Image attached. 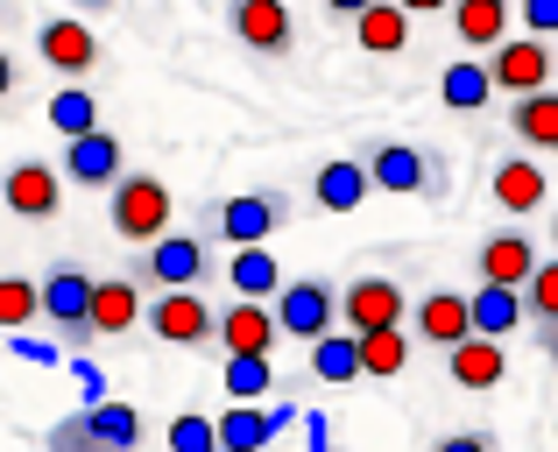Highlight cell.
<instances>
[{"label":"cell","mask_w":558,"mask_h":452,"mask_svg":"<svg viewBox=\"0 0 558 452\" xmlns=\"http://www.w3.org/2000/svg\"><path fill=\"white\" fill-rule=\"evenodd\" d=\"M403 14H446V0H396Z\"/></svg>","instance_id":"obj_41"},{"label":"cell","mask_w":558,"mask_h":452,"mask_svg":"<svg viewBox=\"0 0 558 452\" xmlns=\"http://www.w3.org/2000/svg\"><path fill=\"white\" fill-rule=\"evenodd\" d=\"M466 326H474L481 340H509V332L523 326V304H517V290H502V283H481L474 297H466Z\"/></svg>","instance_id":"obj_27"},{"label":"cell","mask_w":558,"mask_h":452,"mask_svg":"<svg viewBox=\"0 0 558 452\" xmlns=\"http://www.w3.org/2000/svg\"><path fill=\"white\" fill-rule=\"evenodd\" d=\"M269 431H276V417L255 411V403H241V411H227L213 425V445L219 452H255V445H269Z\"/></svg>","instance_id":"obj_30"},{"label":"cell","mask_w":558,"mask_h":452,"mask_svg":"<svg viewBox=\"0 0 558 452\" xmlns=\"http://www.w3.org/2000/svg\"><path fill=\"white\" fill-rule=\"evenodd\" d=\"M488 192H495V206H502L509 220H531V212L551 206V178L537 170V156H502L495 178H488Z\"/></svg>","instance_id":"obj_18"},{"label":"cell","mask_w":558,"mask_h":452,"mask_svg":"<svg viewBox=\"0 0 558 452\" xmlns=\"http://www.w3.org/2000/svg\"><path fill=\"white\" fill-rule=\"evenodd\" d=\"M43 121H50L64 142H78V135H93V127H99V99L85 93V85H64V93L43 107Z\"/></svg>","instance_id":"obj_31"},{"label":"cell","mask_w":558,"mask_h":452,"mask_svg":"<svg viewBox=\"0 0 558 452\" xmlns=\"http://www.w3.org/2000/svg\"><path fill=\"white\" fill-rule=\"evenodd\" d=\"M0 212H14V220L43 227L64 212V178H57V163H43V156H22V163L0 170Z\"/></svg>","instance_id":"obj_8"},{"label":"cell","mask_w":558,"mask_h":452,"mask_svg":"<svg viewBox=\"0 0 558 452\" xmlns=\"http://www.w3.org/2000/svg\"><path fill=\"white\" fill-rule=\"evenodd\" d=\"M509 135L523 142V156H558V85H545V93H523L509 99Z\"/></svg>","instance_id":"obj_20"},{"label":"cell","mask_w":558,"mask_h":452,"mask_svg":"<svg viewBox=\"0 0 558 452\" xmlns=\"http://www.w3.org/2000/svg\"><path fill=\"white\" fill-rule=\"evenodd\" d=\"M78 425H85V439H93L99 452H135L142 439H149V425H142L135 403H93Z\"/></svg>","instance_id":"obj_26"},{"label":"cell","mask_w":558,"mask_h":452,"mask_svg":"<svg viewBox=\"0 0 558 452\" xmlns=\"http://www.w3.org/2000/svg\"><path fill=\"white\" fill-rule=\"evenodd\" d=\"M298 220V198L276 192V184H262V192H227V198H205L198 206V227L213 247H269L276 233Z\"/></svg>","instance_id":"obj_1"},{"label":"cell","mask_w":558,"mask_h":452,"mask_svg":"<svg viewBox=\"0 0 558 452\" xmlns=\"http://www.w3.org/2000/svg\"><path fill=\"white\" fill-rule=\"evenodd\" d=\"M178 220V198H170L163 178H149V170H121V178L107 184V227L121 233L128 247H149L156 233H170Z\"/></svg>","instance_id":"obj_4"},{"label":"cell","mask_w":558,"mask_h":452,"mask_svg":"<svg viewBox=\"0 0 558 452\" xmlns=\"http://www.w3.org/2000/svg\"><path fill=\"white\" fill-rule=\"evenodd\" d=\"M269 318H276V340H326L340 326V283L332 276H283L269 297Z\"/></svg>","instance_id":"obj_5"},{"label":"cell","mask_w":558,"mask_h":452,"mask_svg":"<svg viewBox=\"0 0 558 452\" xmlns=\"http://www.w3.org/2000/svg\"><path fill=\"white\" fill-rule=\"evenodd\" d=\"M22 22V8H14V0H0V28H14Z\"/></svg>","instance_id":"obj_43"},{"label":"cell","mask_w":558,"mask_h":452,"mask_svg":"<svg viewBox=\"0 0 558 452\" xmlns=\"http://www.w3.org/2000/svg\"><path fill=\"white\" fill-rule=\"evenodd\" d=\"M121 170H128V149H121V135H107V127L64 142V156H57V178H64V184H85V192H107Z\"/></svg>","instance_id":"obj_14"},{"label":"cell","mask_w":558,"mask_h":452,"mask_svg":"<svg viewBox=\"0 0 558 452\" xmlns=\"http://www.w3.org/2000/svg\"><path fill=\"white\" fill-rule=\"evenodd\" d=\"M517 304H523V326H551L558 318V255H537V269L517 283Z\"/></svg>","instance_id":"obj_29"},{"label":"cell","mask_w":558,"mask_h":452,"mask_svg":"<svg viewBox=\"0 0 558 452\" xmlns=\"http://www.w3.org/2000/svg\"><path fill=\"white\" fill-rule=\"evenodd\" d=\"M227 396H241V403L276 396V368L269 361H227Z\"/></svg>","instance_id":"obj_34"},{"label":"cell","mask_w":558,"mask_h":452,"mask_svg":"<svg viewBox=\"0 0 558 452\" xmlns=\"http://www.w3.org/2000/svg\"><path fill=\"white\" fill-rule=\"evenodd\" d=\"M22 93H28V64L14 50H0V107H14Z\"/></svg>","instance_id":"obj_37"},{"label":"cell","mask_w":558,"mask_h":452,"mask_svg":"<svg viewBox=\"0 0 558 452\" xmlns=\"http://www.w3.org/2000/svg\"><path fill=\"white\" fill-rule=\"evenodd\" d=\"M219 283H227L233 297H247V304H269V297H276V283H283V269H276L269 247H233L227 269H219Z\"/></svg>","instance_id":"obj_24"},{"label":"cell","mask_w":558,"mask_h":452,"mask_svg":"<svg viewBox=\"0 0 558 452\" xmlns=\"http://www.w3.org/2000/svg\"><path fill=\"white\" fill-rule=\"evenodd\" d=\"M488 64V85L495 93H509V99H523V93H545L551 85V42H537V36H502L495 42V57H481Z\"/></svg>","instance_id":"obj_13"},{"label":"cell","mask_w":558,"mask_h":452,"mask_svg":"<svg viewBox=\"0 0 558 452\" xmlns=\"http://www.w3.org/2000/svg\"><path fill=\"white\" fill-rule=\"evenodd\" d=\"M312 198H318V212H361L368 206V170H361V156H326V163L312 170Z\"/></svg>","instance_id":"obj_22"},{"label":"cell","mask_w":558,"mask_h":452,"mask_svg":"<svg viewBox=\"0 0 558 452\" xmlns=\"http://www.w3.org/2000/svg\"><path fill=\"white\" fill-rule=\"evenodd\" d=\"M537 354H545L551 368H558V318H551V326H537Z\"/></svg>","instance_id":"obj_40"},{"label":"cell","mask_w":558,"mask_h":452,"mask_svg":"<svg viewBox=\"0 0 558 452\" xmlns=\"http://www.w3.org/2000/svg\"><path fill=\"white\" fill-rule=\"evenodd\" d=\"M36 57L57 71V78H71V85H85L99 71V28L85 22V14H50V22L36 28Z\"/></svg>","instance_id":"obj_9"},{"label":"cell","mask_w":558,"mask_h":452,"mask_svg":"<svg viewBox=\"0 0 558 452\" xmlns=\"http://www.w3.org/2000/svg\"><path fill=\"white\" fill-rule=\"evenodd\" d=\"M128 283H135V290H205V283H213V241L191 233V227L156 233L149 247L128 255Z\"/></svg>","instance_id":"obj_2"},{"label":"cell","mask_w":558,"mask_h":452,"mask_svg":"<svg viewBox=\"0 0 558 452\" xmlns=\"http://www.w3.org/2000/svg\"><path fill=\"white\" fill-rule=\"evenodd\" d=\"M354 368H361V382H396V375L410 368V332L403 326L354 332Z\"/></svg>","instance_id":"obj_23"},{"label":"cell","mask_w":558,"mask_h":452,"mask_svg":"<svg viewBox=\"0 0 558 452\" xmlns=\"http://www.w3.org/2000/svg\"><path fill=\"white\" fill-rule=\"evenodd\" d=\"M438 368H446V382H452V389H466V396H488V389H502V382H509V354H502V340H481V332H466L460 346H446V354H438Z\"/></svg>","instance_id":"obj_15"},{"label":"cell","mask_w":558,"mask_h":452,"mask_svg":"<svg viewBox=\"0 0 558 452\" xmlns=\"http://www.w3.org/2000/svg\"><path fill=\"white\" fill-rule=\"evenodd\" d=\"M432 452H502V439H495L488 425H466V431H446Z\"/></svg>","instance_id":"obj_36"},{"label":"cell","mask_w":558,"mask_h":452,"mask_svg":"<svg viewBox=\"0 0 558 452\" xmlns=\"http://www.w3.org/2000/svg\"><path fill=\"white\" fill-rule=\"evenodd\" d=\"M523 22H531V36H537V42L558 36V0H523Z\"/></svg>","instance_id":"obj_38"},{"label":"cell","mask_w":558,"mask_h":452,"mask_svg":"<svg viewBox=\"0 0 558 452\" xmlns=\"http://www.w3.org/2000/svg\"><path fill=\"white\" fill-rule=\"evenodd\" d=\"M403 318H410V340H424L432 354H446V346H460L466 332H474L466 326V297L460 290H432V297H417Z\"/></svg>","instance_id":"obj_19"},{"label":"cell","mask_w":558,"mask_h":452,"mask_svg":"<svg viewBox=\"0 0 558 452\" xmlns=\"http://www.w3.org/2000/svg\"><path fill=\"white\" fill-rule=\"evenodd\" d=\"M438 99H446L452 113H481V107L495 99L488 64H481V57H452V64H446V78H438Z\"/></svg>","instance_id":"obj_28"},{"label":"cell","mask_w":558,"mask_h":452,"mask_svg":"<svg viewBox=\"0 0 558 452\" xmlns=\"http://www.w3.org/2000/svg\"><path fill=\"white\" fill-rule=\"evenodd\" d=\"M36 318V276H0V332H22Z\"/></svg>","instance_id":"obj_33"},{"label":"cell","mask_w":558,"mask_h":452,"mask_svg":"<svg viewBox=\"0 0 558 452\" xmlns=\"http://www.w3.org/2000/svg\"><path fill=\"white\" fill-rule=\"evenodd\" d=\"M170 452H219L213 445V417H198V411L170 417Z\"/></svg>","instance_id":"obj_35"},{"label":"cell","mask_w":558,"mask_h":452,"mask_svg":"<svg viewBox=\"0 0 558 452\" xmlns=\"http://www.w3.org/2000/svg\"><path fill=\"white\" fill-rule=\"evenodd\" d=\"M142 332V290L128 276H93V304H85V340H128Z\"/></svg>","instance_id":"obj_16"},{"label":"cell","mask_w":558,"mask_h":452,"mask_svg":"<svg viewBox=\"0 0 558 452\" xmlns=\"http://www.w3.org/2000/svg\"><path fill=\"white\" fill-rule=\"evenodd\" d=\"M347 28H354V42H361L368 57H403V50H410V14L396 8V0H375V8H361Z\"/></svg>","instance_id":"obj_25"},{"label":"cell","mask_w":558,"mask_h":452,"mask_svg":"<svg viewBox=\"0 0 558 452\" xmlns=\"http://www.w3.org/2000/svg\"><path fill=\"white\" fill-rule=\"evenodd\" d=\"M142 326L156 340L198 354V346H213V297L205 290H156V297H142Z\"/></svg>","instance_id":"obj_7"},{"label":"cell","mask_w":558,"mask_h":452,"mask_svg":"<svg viewBox=\"0 0 558 452\" xmlns=\"http://www.w3.org/2000/svg\"><path fill=\"white\" fill-rule=\"evenodd\" d=\"M551 431H558V417H551Z\"/></svg>","instance_id":"obj_45"},{"label":"cell","mask_w":558,"mask_h":452,"mask_svg":"<svg viewBox=\"0 0 558 452\" xmlns=\"http://www.w3.org/2000/svg\"><path fill=\"white\" fill-rule=\"evenodd\" d=\"M537 255H545V247L531 241V227H495L488 241L474 247V276H481V283H502V290H517L523 276L537 269Z\"/></svg>","instance_id":"obj_17"},{"label":"cell","mask_w":558,"mask_h":452,"mask_svg":"<svg viewBox=\"0 0 558 452\" xmlns=\"http://www.w3.org/2000/svg\"><path fill=\"white\" fill-rule=\"evenodd\" d=\"M121 0H71V14H113Z\"/></svg>","instance_id":"obj_42"},{"label":"cell","mask_w":558,"mask_h":452,"mask_svg":"<svg viewBox=\"0 0 558 452\" xmlns=\"http://www.w3.org/2000/svg\"><path fill=\"white\" fill-rule=\"evenodd\" d=\"M85 304H93V269L85 261H50L36 283V311L50 318L57 340H85Z\"/></svg>","instance_id":"obj_10"},{"label":"cell","mask_w":558,"mask_h":452,"mask_svg":"<svg viewBox=\"0 0 558 452\" xmlns=\"http://www.w3.org/2000/svg\"><path fill=\"white\" fill-rule=\"evenodd\" d=\"M219 14H227V36L247 57H269V64L298 57V14H290V0H227Z\"/></svg>","instance_id":"obj_6"},{"label":"cell","mask_w":558,"mask_h":452,"mask_svg":"<svg viewBox=\"0 0 558 452\" xmlns=\"http://www.w3.org/2000/svg\"><path fill=\"white\" fill-rule=\"evenodd\" d=\"M446 28L460 50H495L509 36V0H446Z\"/></svg>","instance_id":"obj_21"},{"label":"cell","mask_w":558,"mask_h":452,"mask_svg":"<svg viewBox=\"0 0 558 452\" xmlns=\"http://www.w3.org/2000/svg\"><path fill=\"white\" fill-rule=\"evenodd\" d=\"M318 8H326V22H354V14L375 8V0H318Z\"/></svg>","instance_id":"obj_39"},{"label":"cell","mask_w":558,"mask_h":452,"mask_svg":"<svg viewBox=\"0 0 558 452\" xmlns=\"http://www.w3.org/2000/svg\"><path fill=\"white\" fill-rule=\"evenodd\" d=\"M361 170H368V192H389V198H446L452 178H446V156H432L424 142H361Z\"/></svg>","instance_id":"obj_3"},{"label":"cell","mask_w":558,"mask_h":452,"mask_svg":"<svg viewBox=\"0 0 558 452\" xmlns=\"http://www.w3.org/2000/svg\"><path fill=\"white\" fill-rule=\"evenodd\" d=\"M410 311V290L396 276H347L340 283V326L347 332H381V326H403Z\"/></svg>","instance_id":"obj_12"},{"label":"cell","mask_w":558,"mask_h":452,"mask_svg":"<svg viewBox=\"0 0 558 452\" xmlns=\"http://www.w3.org/2000/svg\"><path fill=\"white\" fill-rule=\"evenodd\" d=\"M213 346L227 361H269L276 354V318H269V304H247V297L213 304Z\"/></svg>","instance_id":"obj_11"},{"label":"cell","mask_w":558,"mask_h":452,"mask_svg":"<svg viewBox=\"0 0 558 452\" xmlns=\"http://www.w3.org/2000/svg\"><path fill=\"white\" fill-rule=\"evenodd\" d=\"M304 368L318 375V382H361L354 368V332H326V340L304 346Z\"/></svg>","instance_id":"obj_32"},{"label":"cell","mask_w":558,"mask_h":452,"mask_svg":"<svg viewBox=\"0 0 558 452\" xmlns=\"http://www.w3.org/2000/svg\"><path fill=\"white\" fill-rule=\"evenodd\" d=\"M551 247H558V212H551Z\"/></svg>","instance_id":"obj_44"}]
</instances>
